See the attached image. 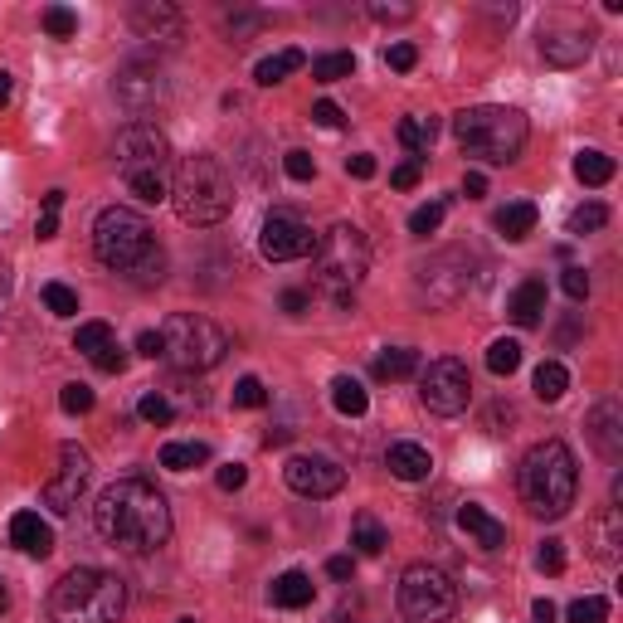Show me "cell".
<instances>
[{"label":"cell","mask_w":623,"mask_h":623,"mask_svg":"<svg viewBox=\"0 0 623 623\" xmlns=\"http://www.w3.org/2000/svg\"><path fill=\"white\" fill-rule=\"evenodd\" d=\"M351 546H356V555H380V550L390 546V536H385V526H380L375 516L361 512L356 526H351Z\"/></svg>","instance_id":"1f68e13d"},{"label":"cell","mask_w":623,"mask_h":623,"mask_svg":"<svg viewBox=\"0 0 623 623\" xmlns=\"http://www.w3.org/2000/svg\"><path fill=\"white\" fill-rule=\"evenodd\" d=\"M215 477H220V487H224V492H239V487L249 482V468H239V463H224V468H220Z\"/></svg>","instance_id":"db71d44e"},{"label":"cell","mask_w":623,"mask_h":623,"mask_svg":"<svg viewBox=\"0 0 623 623\" xmlns=\"http://www.w3.org/2000/svg\"><path fill=\"white\" fill-rule=\"evenodd\" d=\"M137 414H142L147 424H156V429L176 419V409H171V400H166V390H147V395H142V404H137Z\"/></svg>","instance_id":"f35d334b"},{"label":"cell","mask_w":623,"mask_h":623,"mask_svg":"<svg viewBox=\"0 0 623 623\" xmlns=\"http://www.w3.org/2000/svg\"><path fill=\"white\" fill-rule=\"evenodd\" d=\"M10 546L25 550V555H35V560H44V555L54 550V531H49V521L39 512H15L10 516Z\"/></svg>","instance_id":"2e32d148"},{"label":"cell","mask_w":623,"mask_h":623,"mask_svg":"<svg viewBox=\"0 0 623 623\" xmlns=\"http://www.w3.org/2000/svg\"><path fill=\"white\" fill-rule=\"evenodd\" d=\"M331 404H336L341 414L361 419V414L370 409V395H366V385H361V380H351V375H336V380H331Z\"/></svg>","instance_id":"d4e9b609"},{"label":"cell","mask_w":623,"mask_h":623,"mask_svg":"<svg viewBox=\"0 0 623 623\" xmlns=\"http://www.w3.org/2000/svg\"><path fill=\"white\" fill-rule=\"evenodd\" d=\"M570 623H604L609 619V599H599V594H585V599H575L570 604Z\"/></svg>","instance_id":"60d3db41"},{"label":"cell","mask_w":623,"mask_h":623,"mask_svg":"<svg viewBox=\"0 0 623 623\" xmlns=\"http://www.w3.org/2000/svg\"><path fill=\"white\" fill-rule=\"evenodd\" d=\"M171 200L185 224H220L234 210V181L215 156H185L171 176Z\"/></svg>","instance_id":"52a82bcc"},{"label":"cell","mask_w":623,"mask_h":623,"mask_svg":"<svg viewBox=\"0 0 623 623\" xmlns=\"http://www.w3.org/2000/svg\"><path fill=\"white\" fill-rule=\"evenodd\" d=\"M5 604H10V594H5V585H0V614H5Z\"/></svg>","instance_id":"e7e4bbea"},{"label":"cell","mask_w":623,"mask_h":623,"mask_svg":"<svg viewBox=\"0 0 623 623\" xmlns=\"http://www.w3.org/2000/svg\"><path fill=\"white\" fill-rule=\"evenodd\" d=\"M560 288H565V297H570V302H585V297H589V273H585V268H565Z\"/></svg>","instance_id":"f907efd6"},{"label":"cell","mask_w":623,"mask_h":623,"mask_svg":"<svg viewBox=\"0 0 623 623\" xmlns=\"http://www.w3.org/2000/svg\"><path fill=\"white\" fill-rule=\"evenodd\" d=\"M283 312H293V317H302V312H307V293H297V288H288V293H283Z\"/></svg>","instance_id":"94428289"},{"label":"cell","mask_w":623,"mask_h":623,"mask_svg":"<svg viewBox=\"0 0 623 623\" xmlns=\"http://www.w3.org/2000/svg\"><path fill=\"white\" fill-rule=\"evenodd\" d=\"M283 477L297 497H336L346 487V468L336 458H322V453H293L283 463Z\"/></svg>","instance_id":"5bb4252c"},{"label":"cell","mask_w":623,"mask_h":623,"mask_svg":"<svg viewBox=\"0 0 623 623\" xmlns=\"http://www.w3.org/2000/svg\"><path fill=\"white\" fill-rule=\"evenodd\" d=\"M10 93H15V78H10V74H5V69H0V108L10 103Z\"/></svg>","instance_id":"be15d7a7"},{"label":"cell","mask_w":623,"mask_h":623,"mask_svg":"<svg viewBox=\"0 0 623 623\" xmlns=\"http://www.w3.org/2000/svg\"><path fill=\"white\" fill-rule=\"evenodd\" d=\"M112 156H117V176H122V185H127L142 205H156V200L171 195L176 156H171V142H166L161 127H151V122H132V127H122V137H117Z\"/></svg>","instance_id":"3957f363"},{"label":"cell","mask_w":623,"mask_h":623,"mask_svg":"<svg viewBox=\"0 0 623 623\" xmlns=\"http://www.w3.org/2000/svg\"><path fill=\"white\" fill-rule=\"evenodd\" d=\"M181 623H195V619H181Z\"/></svg>","instance_id":"03108f58"},{"label":"cell","mask_w":623,"mask_h":623,"mask_svg":"<svg viewBox=\"0 0 623 623\" xmlns=\"http://www.w3.org/2000/svg\"><path fill=\"white\" fill-rule=\"evenodd\" d=\"M356 74V54H322L312 59V78L317 83H336V78H351Z\"/></svg>","instance_id":"e575fe53"},{"label":"cell","mask_w":623,"mask_h":623,"mask_svg":"<svg viewBox=\"0 0 623 623\" xmlns=\"http://www.w3.org/2000/svg\"><path fill=\"white\" fill-rule=\"evenodd\" d=\"M609 224V210L604 205H580L575 215H570V234H594V229H604Z\"/></svg>","instance_id":"7bdbcfd3"},{"label":"cell","mask_w":623,"mask_h":623,"mask_svg":"<svg viewBox=\"0 0 623 623\" xmlns=\"http://www.w3.org/2000/svg\"><path fill=\"white\" fill-rule=\"evenodd\" d=\"M258 254L268 263H293V258H312L317 254V234L293 215H268L258 229Z\"/></svg>","instance_id":"7c38bea8"},{"label":"cell","mask_w":623,"mask_h":623,"mask_svg":"<svg viewBox=\"0 0 623 623\" xmlns=\"http://www.w3.org/2000/svg\"><path fill=\"white\" fill-rule=\"evenodd\" d=\"M88 473H93L88 453H83L78 443H64V448H59V473L44 482V507L69 516L78 507V497H83V487H88Z\"/></svg>","instance_id":"4fadbf2b"},{"label":"cell","mask_w":623,"mask_h":623,"mask_svg":"<svg viewBox=\"0 0 623 623\" xmlns=\"http://www.w3.org/2000/svg\"><path fill=\"white\" fill-rule=\"evenodd\" d=\"M307 64V54L302 49H278V54H268V59H258V69H254V78L263 83V88H273V83H283L288 74H297Z\"/></svg>","instance_id":"cb8c5ba5"},{"label":"cell","mask_w":623,"mask_h":623,"mask_svg":"<svg viewBox=\"0 0 623 623\" xmlns=\"http://www.w3.org/2000/svg\"><path fill=\"white\" fill-rule=\"evenodd\" d=\"M234 404H239V409H263V404H268L263 380H258V375H244V380L234 385Z\"/></svg>","instance_id":"ee69618b"},{"label":"cell","mask_w":623,"mask_h":623,"mask_svg":"<svg viewBox=\"0 0 623 623\" xmlns=\"http://www.w3.org/2000/svg\"><path fill=\"white\" fill-rule=\"evenodd\" d=\"M205 463H210V443H166L161 448V468H171V473H190Z\"/></svg>","instance_id":"484cf974"},{"label":"cell","mask_w":623,"mask_h":623,"mask_svg":"<svg viewBox=\"0 0 623 623\" xmlns=\"http://www.w3.org/2000/svg\"><path fill=\"white\" fill-rule=\"evenodd\" d=\"M122 609L127 585L98 565H78L49 589V623H117Z\"/></svg>","instance_id":"277c9868"},{"label":"cell","mask_w":623,"mask_h":623,"mask_svg":"<svg viewBox=\"0 0 623 623\" xmlns=\"http://www.w3.org/2000/svg\"><path fill=\"white\" fill-rule=\"evenodd\" d=\"M419 176H424V166H419V156H414V161H404V166H395V171H390V185H395V190H414V185H419Z\"/></svg>","instance_id":"816d5d0a"},{"label":"cell","mask_w":623,"mask_h":623,"mask_svg":"<svg viewBox=\"0 0 623 623\" xmlns=\"http://www.w3.org/2000/svg\"><path fill=\"white\" fill-rule=\"evenodd\" d=\"M385 64H390L395 74H409V69L419 64V49H414V44H390V49H385Z\"/></svg>","instance_id":"681fc988"},{"label":"cell","mask_w":623,"mask_h":623,"mask_svg":"<svg viewBox=\"0 0 623 623\" xmlns=\"http://www.w3.org/2000/svg\"><path fill=\"white\" fill-rule=\"evenodd\" d=\"M370 15H375V20H409L414 5H370Z\"/></svg>","instance_id":"680465c9"},{"label":"cell","mask_w":623,"mask_h":623,"mask_svg":"<svg viewBox=\"0 0 623 623\" xmlns=\"http://www.w3.org/2000/svg\"><path fill=\"white\" fill-rule=\"evenodd\" d=\"M39 25H44L54 39H74L78 35V15L69 10V5H49V10L39 15Z\"/></svg>","instance_id":"8d00e7d4"},{"label":"cell","mask_w":623,"mask_h":623,"mask_svg":"<svg viewBox=\"0 0 623 623\" xmlns=\"http://www.w3.org/2000/svg\"><path fill=\"white\" fill-rule=\"evenodd\" d=\"M575 176L585 185H609L614 181V156H604V151H580V156H575Z\"/></svg>","instance_id":"d6a6232c"},{"label":"cell","mask_w":623,"mask_h":623,"mask_svg":"<svg viewBox=\"0 0 623 623\" xmlns=\"http://www.w3.org/2000/svg\"><path fill=\"white\" fill-rule=\"evenodd\" d=\"M458 526H463V531H468L482 550H502V546H507V526L487 512V507H477V502H463V507H458Z\"/></svg>","instance_id":"e0dca14e"},{"label":"cell","mask_w":623,"mask_h":623,"mask_svg":"<svg viewBox=\"0 0 623 623\" xmlns=\"http://www.w3.org/2000/svg\"><path fill=\"white\" fill-rule=\"evenodd\" d=\"M623 546V521H619V507H609V512L594 521V555L599 560H614Z\"/></svg>","instance_id":"83f0119b"},{"label":"cell","mask_w":623,"mask_h":623,"mask_svg":"<svg viewBox=\"0 0 623 623\" xmlns=\"http://www.w3.org/2000/svg\"><path fill=\"white\" fill-rule=\"evenodd\" d=\"M44 307H49V312H54V317H74L78 312V293L74 288H64V283H44Z\"/></svg>","instance_id":"ab89813d"},{"label":"cell","mask_w":623,"mask_h":623,"mask_svg":"<svg viewBox=\"0 0 623 623\" xmlns=\"http://www.w3.org/2000/svg\"><path fill=\"white\" fill-rule=\"evenodd\" d=\"M385 468L400 477V482H424V477L434 473V458H429V448L424 443H390V453H385Z\"/></svg>","instance_id":"ac0fdd59"},{"label":"cell","mask_w":623,"mask_h":623,"mask_svg":"<svg viewBox=\"0 0 623 623\" xmlns=\"http://www.w3.org/2000/svg\"><path fill=\"white\" fill-rule=\"evenodd\" d=\"M463 195H468V200H482V195H487V176H482V171H468V176H463Z\"/></svg>","instance_id":"91938a15"},{"label":"cell","mask_w":623,"mask_h":623,"mask_svg":"<svg viewBox=\"0 0 623 623\" xmlns=\"http://www.w3.org/2000/svg\"><path fill=\"white\" fill-rule=\"evenodd\" d=\"M541 312H546V283L541 278H521L516 293L507 297V317L516 327H541Z\"/></svg>","instance_id":"d6986e66"},{"label":"cell","mask_w":623,"mask_h":623,"mask_svg":"<svg viewBox=\"0 0 623 623\" xmlns=\"http://www.w3.org/2000/svg\"><path fill=\"white\" fill-rule=\"evenodd\" d=\"M516 366H521V341L502 336V341L487 346V370H492V375H512Z\"/></svg>","instance_id":"836d02e7"},{"label":"cell","mask_w":623,"mask_h":623,"mask_svg":"<svg viewBox=\"0 0 623 623\" xmlns=\"http://www.w3.org/2000/svg\"><path fill=\"white\" fill-rule=\"evenodd\" d=\"M108 341H112V327H108V322H83V327H78V336H74V351H83V356L93 361V356H98V351H103Z\"/></svg>","instance_id":"d590c367"},{"label":"cell","mask_w":623,"mask_h":623,"mask_svg":"<svg viewBox=\"0 0 623 623\" xmlns=\"http://www.w3.org/2000/svg\"><path fill=\"white\" fill-rule=\"evenodd\" d=\"M59 404H64V414H88V409H93V390H88V385H64V390H59Z\"/></svg>","instance_id":"bcb514c9"},{"label":"cell","mask_w":623,"mask_h":623,"mask_svg":"<svg viewBox=\"0 0 623 623\" xmlns=\"http://www.w3.org/2000/svg\"><path fill=\"white\" fill-rule=\"evenodd\" d=\"M414 370H419V351H409V346H395V351L375 356V380H409Z\"/></svg>","instance_id":"f546056e"},{"label":"cell","mask_w":623,"mask_h":623,"mask_svg":"<svg viewBox=\"0 0 623 623\" xmlns=\"http://www.w3.org/2000/svg\"><path fill=\"white\" fill-rule=\"evenodd\" d=\"M536 220H541V215H536V205H531V200H512L507 210H497V220H492V224H497V234H502L507 244H521V239L536 229Z\"/></svg>","instance_id":"603a6c76"},{"label":"cell","mask_w":623,"mask_h":623,"mask_svg":"<svg viewBox=\"0 0 623 623\" xmlns=\"http://www.w3.org/2000/svg\"><path fill=\"white\" fill-rule=\"evenodd\" d=\"M312 258H317V288H322L336 307H346L370 268V244L356 224H331L327 234L317 239V254Z\"/></svg>","instance_id":"ba28073f"},{"label":"cell","mask_w":623,"mask_h":623,"mask_svg":"<svg viewBox=\"0 0 623 623\" xmlns=\"http://www.w3.org/2000/svg\"><path fill=\"white\" fill-rule=\"evenodd\" d=\"M531 385H536V400L555 404L560 395H565V390H570V370L560 366V361H541V366H536V380H531Z\"/></svg>","instance_id":"4dcf8cb0"},{"label":"cell","mask_w":623,"mask_h":623,"mask_svg":"<svg viewBox=\"0 0 623 623\" xmlns=\"http://www.w3.org/2000/svg\"><path fill=\"white\" fill-rule=\"evenodd\" d=\"M161 346H166V361L176 370H215L224 361V351H229V336L210 317L176 312L161 327Z\"/></svg>","instance_id":"9c48e42d"},{"label":"cell","mask_w":623,"mask_h":623,"mask_svg":"<svg viewBox=\"0 0 623 623\" xmlns=\"http://www.w3.org/2000/svg\"><path fill=\"white\" fill-rule=\"evenodd\" d=\"M419 400L429 414H463L473 400V375L458 356H439L419 375Z\"/></svg>","instance_id":"8fae6325"},{"label":"cell","mask_w":623,"mask_h":623,"mask_svg":"<svg viewBox=\"0 0 623 623\" xmlns=\"http://www.w3.org/2000/svg\"><path fill=\"white\" fill-rule=\"evenodd\" d=\"M161 93H166V83H161L156 69H127V74L117 78V98H122L127 108H147Z\"/></svg>","instance_id":"ffe728a7"},{"label":"cell","mask_w":623,"mask_h":623,"mask_svg":"<svg viewBox=\"0 0 623 623\" xmlns=\"http://www.w3.org/2000/svg\"><path fill=\"white\" fill-rule=\"evenodd\" d=\"M93 366L103 370V375H122V370H127V351H122L117 341H108V346L93 356Z\"/></svg>","instance_id":"c3c4849f"},{"label":"cell","mask_w":623,"mask_h":623,"mask_svg":"<svg viewBox=\"0 0 623 623\" xmlns=\"http://www.w3.org/2000/svg\"><path fill=\"white\" fill-rule=\"evenodd\" d=\"M575 492H580V468H575V453L560 439L536 443L521 463V502L536 516H565L575 507Z\"/></svg>","instance_id":"5b68a950"},{"label":"cell","mask_w":623,"mask_h":623,"mask_svg":"<svg viewBox=\"0 0 623 623\" xmlns=\"http://www.w3.org/2000/svg\"><path fill=\"white\" fill-rule=\"evenodd\" d=\"M453 137H458V147L463 156H473V161H487V166H512L521 147H526V137H531V127H526V117L516 108H468L453 117Z\"/></svg>","instance_id":"8992f818"},{"label":"cell","mask_w":623,"mask_h":623,"mask_svg":"<svg viewBox=\"0 0 623 623\" xmlns=\"http://www.w3.org/2000/svg\"><path fill=\"white\" fill-rule=\"evenodd\" d=\"M312 122H317V127H331V132H336V127H346V112L336 108V103H317V108H312Z\"/></svg>","instance_id":"f5cc1de1"},{"label":"cell","mask_w":623,"mask_h":623,"mask_svg":"<svg viewBox=\"0 0 623 623\" xmlns=\"http://www.w3.org/2000/svg\"><path fill=\"white\" fill-rule=\"evenodd\" d=\"M273 604L278 609H307L312 604V594H317V585H312V575H302V570H288V575H278L273 580Z\"/></svg>","instance_id":"7402d4cb"},{"label":"cell","mask_w":623,"mask_h":623,"mask_svg":"<svg viewBox=\"0 0 623 623\" xmlns=\"http://www.w3.org/2000/svg\"><path fill=\"white\" fill-rule=\"evenodd\" d=\"M434 137H439V117H424V112H409L400 122V142L409 151H429L434 147Z\"/></svg>","instance_id":"4316f807"},{"label":"cell","mask_w":623,"mask_h":623,"mask_svg":"<svg viewBox=\"0 0 623 623\" xmlns=\"http://www.w3.org/2000/svg\"><path fill=\"white\" fill-rule=\"evenodd\" d=\"M589 439H594V448L609 458V463H619L623 453V414L614 400L594 404V414H589Z\"/></svg>","instance_id":"9a60e30c"},{"label":"cell","mask_w":623,"mask_h":623,"mask_svg":"<svg viewBox=\"0 0 623 623\" xmlns=\"http://www.w3.org/2000/svg\"><path fill=\"white\" fill-rule=\"evenodd\" d=\"M531 614H536V623H555V604H550V599H536Z\"/></svg>","instance_id":"6125c7cd"},{"label":"cell","mask_w":623,"mask_h":623,"mask_svg":"<svg viewBox=\"0 0 623 623\" xmlns=\"http://www.w3.org/2000/svg\"><path fill=\"white\" fill-rule=\"evenodd\" d=\"M541 54H546V64H555V69H575V64L589 59V35H580V30L546 35L541 39Z\"/></svg>","instance_id":"44dd1931"},{"label":"cell","mask_w":623,"mask_h":623,"mask_svg":"<svg viewBox=\"0 0 623 623\" xmlns=\"http://www.w3.org/2000/svg\"><path fill=\"white\" fill-rule=\"evenodd\" d=\"M346 171H351L356 181H370V176H375V156H366V151H361V156H351V161H346Z\"/></svg>","instance_id":"6f0895ef"},{"label":"cell","mask_w":623,"mask_h":623,"mask_svg":"<svg viewBox=\"0 0 623 623\" xmlns=\"http://www.w3.org/2000/svg\"><path fill=\"white\" fill-rule=\"evenodd\" d=\"M327 575H331V580H351V575H356V560H351V555H331Z\"/></svg>","instance_id":"9f6ffc18"},{"label":"cell","mask_w":623,"mask_h":623,"mask_svg":"<svg viewBox=\"0 0 623 623\" xmlns=\"http://www.w3.org/2000/svg\"><path fill=\"white\" fill-rule=\"evenodd\" d=\"M176 25H181V15L171 5H137L132 10V30L147 39H156V30H176Z\"/></svg>","instance_id":"f1b7e54d"},{"label":"cell","mask_w":623,"mask_h":623,"mask_svg":"<svg viewBox=\"0 0 623 623\" xmlns=\"http://www.w3.org/2000/svg\"><path fill=\"white\" fill-rule=\"evenodd\" d=\"M458 609V585L439 565H409L400 575V614L409 623H448Z\"/></svg>","instance_id":"30bf717a"},{"label":"cell","mask_w":623,"mask_h":623,"mask_svg":"<svg viewBox=\"0 0 623 623\" xmlns=\"http://www.w3.org/2000/svg\"><path fill=\"white\" fill-rule=\"evenodd\" d=\"M93 526L108 546L127 550V555H147L171 541V507L147 477H122V482L103 487V497L93 507Z\"/></svg>","instance_id":"6da1fadb"},{"label":"cell","mask_w":623,"mask_h":623,"mask_svg":"<svg viewBox=\"0 0 623 623\" xmlns=\"http://www.w3.org/2000/svg\"><path fill=\"white\" fill-rule=\"evenodd\" d=\"M93 254L98 263H108L112 273H132L137 283H161L166 254L151 239V224L142 210L127 205H108L98 224H93Z\"/></svg>","instance_id":"7a4b0ae2"},{"label":"cell","mask_w":623,"mask_h":623,"mask_svg":"<svg viewBox=\"0 0 623 623\" xmlns=\"http://www.w3.org/2000/svg\"><path fill=\"white\" fill-rule=\"evenodd\" d=\"M536 565H541L546 575H560V570H565V541H555V536L541 541V550H536Z\"/></svg>","instance_id":"f6af8a7d"},{"label":"cell","mask_w":623,"mask_h":623,"mask_svg":"<svg viewBox=\"0 0 623 623\" xmlns=\"http://www.w3.org/2000/svg\"><path fill=\"white\" fill-rule=\"evenodd\" d=\"M283 171H288L293 181H312V176H317V161H312V151H288V156H283Z\"/></svg>","instance_id":"7dc6e473"},{"label":"cell","mask_w":623,"mask_h":623,"mask_svg":"<svg viewBox=\"0 0 623 623\" xmlns=\"http://www.w3.org/2000/svg\"><path fill=\"white\" fill-rule=\"evenodd\" d=\"M137 351H142L147 361H156V356H166V346H161V331H142V336H137Z\"/></svg>","instance_id":"11a10c76"},{"label":"cell","mask_w":623,"mask_h":623,"mask_svg":"<svg viewBox=\"0 0 623 623\" xmlns=\"http://www.w3.org/2000/svg\"><path fill=\"white\" fill-rule=\"evenodd\" d=\"M443 215H448V205H443V200H429V205H419V210L409 215V234L429 239V234H434V229L443 224Z\"/></svg>","instance_id":"74e56055"},{"label":"cell","mask_w":623,"mask_h":623,"mask_svg":"<svg viewBox=\"0 0 623 623\" xmlns=\"http://www.w3.org/2000/svg\"><path fill=\"white\" fill-rule=\"evenodd\" d=\"M59 210H64V190H49V195H44V215H39V224H35L39 239H54V234H59Z\"/></svg>","instance_id":"b9f144b4"}]
</instances>
